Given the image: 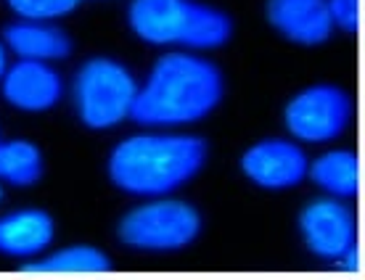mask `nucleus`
<instances>
[{
	"label": "nucleus",
	"instance_id": "f03ea898",
	"mask_svg": "<svg viewBox=\"0 0 365 280\" xmlns=\"http://www.w3.org/2000/svg\"><path fill=\"white\" fill-rule=\"evenodd\" d=\"M207 159L210 145L199 135L140 133L117 143L106 170L119 190L138 199H159L188 185Z\"/></svg>",
	"mask_w": 365,
	"mask_h": 280
},
{
	"label": "nucleus",
	"instance_id": "9b49d317",
	"mask_svg": "<svg viewBox=\"0 0 365 280\" xmlns=\"http://www.w3.org/2000/svg\"><path fill=\"white\" fill-rule=\"evenodd\" d=\"M56 222L43 209H19L0 217V254L11 259H35L53 244Z\"/></svg>",
	"mask_w": 365,
	"mask_h": 280
},
{
	"label": "nucleus",
	"instance_id": "4468645a",
	"mask_svg": "<svg viewBox=\"0 0 365 280\" xmlns=\"http://www.w3.org/2000/svg\"><path fill=\"white\" fill-rule=\"evenodd\" d=\"M43 180V151L32 140H0V182L29 188Z\"/></svg>",
	"mask_w": 365,
	"mask_h": 280
},
{
	"label": "nucleus",
	"instance_id": "f257e3e1",
	"mask_svg": "<svg viewBox=\"0 0 365 280\" xmlns=\"http://www.w3.org/2000/svg\"><path fill=\"white\" fill-rule=\"evenodd\" d=\"M222 95L225 77L217 63L193 51H170L138 88L130 119L154 130L185 127L210 117Z\"/></svg>",
	"mask_w": 365,
	"mask_h": 280
},
{
	"label": "nucleus",
	"instance_id": "2eb2a0df",
	"mask_svg": "<svg viewBox=\"0 0 365 280\" xmlns=\"http://www.w3.org/2000/svg\"><path fill=\"white\" fill-rule=\"evenodd\" d=\"M111 259L88 244L64 246L48 256H35V262L24 264V272H109Z\"/></svg>",
	"mask_w": 365,
	"mask_h": 280
},
{
	"label": "nucleus",
	"instance_id": "f3484780",
	"mask_svg": "<svg viewBox=\"0 0 365 280\" xmlns=\"http://www.w3.org/2000/svg\"><path fill=\"white\" fill-rule=\"evenodd\" d=\"M329 16L334 21V29H341L347 35H355L360 29V0H326Z\"/></svg>",
	"mask_w": 365,
	"mask_h": 280
},
{
	"label": "nucleus",
	"instance_id": "20e7f679",
	"mask_svg": "<svg viewBox=\"0 0 365 280\" xmlns=\"http://www.w3.org/2000/svg\"><path fill=\"white\" fill-rule=\"evenodd\" d=\"M138 82L125 63L109 56H96L80 66L74 77L77 117L91 130H109L130 119Z\"/></svg>",
	"mask_w": 365,
	"mask_h": 280
},
{
	"label": "nucleus",
	"instance_id": "f8f14e48",
	"mask_svg": "<svg viewBox=\"0 0 365 280\" xmlns=\"http://www.w3.org/2000/svg\"><path fill=\"white\" fill-rule=\"evenodd\" d=\"M3 46L14 51L19 58L29 61H61L72 53V37L66 35L53 21H35V19H19L3 29Z\"/></svg>",
	"mask_w": 365,
	"mask_h": 280
},
{
	"label": "nucleus",
	"instance_id": "a211bd4d",
	"mask_svg": "<svg viewBox=\"0 0 365 280\" xmlns=\"http://www.w3.org/2000/svg\"><path fill=\"white\" fill-rule=\"evenodd\" d=\"M9 69V61H6V46L0 43V80H3V74Z\"/></svg>",
	"mask_w": 365,
	"mask_h": 280
},
{
	"label": "nucleus",
	"instance_id": "6ab92c4d",
	"mask_svg": "<svg viewBox=\"0 0 365 280\" xmlns=\"http://www.w3.org/2000/svg\"><path fill=\"white\" fill-rule=\"evenodd\" d=\"M0 199H3V188H0Z\"/></svg>",
	"mask_w": 365,
	"mask_h": 280
},
{
	"label": "nucleus",
	"instance_id": "7ed1b4c3",
	"mask_svg": "<svg viewBox=\"0 0 365 280\" xmlns=\"http://www.w3.org/2000/svg\"><path fill=\"white\" fill-rule=\"evenodd\" d=\"M133 35L148 46L215 51L233 35V19L199 0H133L128 6Z\"/></svg>",
	"mask_w": 365,
	"mask_h": 280
},
{
	"label": "nucleus",
	"instance_id": "1a4fd4ad",
	"mask_svg": "<svg viewBox=\"0 0 365 280\" xmlns=\"http://www.w3.org/2000/svg\"><path fill=\"white\" fill-rule=\"evenodd\" d=\"M0 88H3V98L14 109L29 111V114L53 109L64 95L61 74L48 61H29V58H19L14 66H9L0 80Z\"/></svg>",
	"mask_w": 365,
	"mask_h": 280
},
{
	"label": "nucleus",
	"instance_id": "39448f33",
	"mask_svg": "<svg viewBox=\"0 0 365 280\" xmlns=\"http://www.w3.org/2000/svg\"><path fill=\"white\" fill-rule=\"evenodd\" d=\"M199 209L188 201L159 196L119 219V241L138 252L170 254L191 246L201 233Z\"/></svg>",
	"mask_w": 365,
	"mask_h": 280
},
{
	"label": "nucleus",
	"instance_id": "423d86ee",
	"mask_svg": "<svg viewBox=\"0 0 365 280\" xmlns=\"http://www.w3.org/2000/svg\"><path fill=\"white\" fill-rule=\"evenodd\" d=\"M355 100L344 88L339 85H310L302 93H297L283 111V122L289 135H294L302 143H331L352 122Z\"/></svg>",
	"mask_w": 365,
	"mask_h": 280
},
{
	"label": "nucleus",
	"instance_id": "dca6fc26",
	"mask_svg": "<svg viewBox=\"0 0 365 280\" xmlns=\"http://www.w3.org/2000/svg\"><path fill=\"white\" fill-rule=\"evenodd\" d=\"M6 3L19 19H35V21H56L69 16L80 6V0H6Z\"/></svg>",
	"mask_w": 365,
	"mask_h": 280
},
{
	"label": "nucleus",
	"instance_id": "6e6552de",
	"mask_svg": "<svg viewBox=\"0 0 365 280\" xmlns=\"http://www.w3.org/2000/svg\"><path fill=\"white\" fill-rule=\"evenodd\" d=\"M307 167L310 159L302 145L286 138H265L241 156V172L265 190L297 188L307 177Z\"/></svg>",
	"mask_w": 365,
	"mask_h": 280
},
{
	"label": "nucleus",
	"instance_id": "0eeeda50",
	"mask_svg": "<svg viewBox=\"0 0 365 280\" xmlns=\"http://www.w3.org/2000/svg\"><path fill=\"white\" fill-rule=\"evenodd\" d=\"M299 233L315 256L339 262V256L357 244L355 212L334 196L315 199L299 212Z\"/></svg>",
	"mask_w": 365,
	"mask_h": 280
},
{
	"label": "nucleus",
	"instance_id": "9d476101",
	"mask_svg": "<svg viewBox=\"0 0 365 280\" xmlns=\"http://www.w3.org/2000/svg\"><path fill=\"white\" fill-rule=\"evenodd\" d=\"M270 27L297 46H323L334 35L326 0H267Z\"/></svg>",
	"mask_w": 365,
	"mask_h": 280
},
{
	"label": "nucleus",
	"instance_id": "ddd939ff",
	"mask_svg": "<svg viewBox=\"0 0 365 280\" xmlns=\"http://www.w3.org/2000/svg\"><path fill=\"white\" fill-rule=\"evenodd\" d=\"M307 175L326 196L334 199H355L360 190V159L347 148L318 156L307 167Z\"/></svg>",
	"mask_w": 365,
	"mask_h": 280
}]
</instances>
